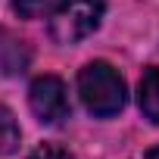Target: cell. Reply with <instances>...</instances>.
<instances>
[{
  "label": "cell",
  "instance_id": "8992f818",
  "mask_svg": "<svg viewBox=\"0 0 159 159\" xmlns=\"http://www.w3.org/2000/svg\"><path fill=\"white\" fill-rule=\"evenodd\" d=\"M19 140H22V131H19L16 116H13L7 106H0V156L16 153V150H19Z\"/></svg>",
  "mask_w": 159,
  "mask_h": 159
},
{
  "label": "cell",
  "instance_id": "6da1fadb",
  "mask_svg": "<svg viewBox=\"0 0 159 159\" xmlns=\"http://www.w3.org/2000/svg\"><path fill=\"white\" fill-rule=\"evenodd\" d=\"M78 97H81L84 109L97 119L119 116L125 109L128 91H125V78L103 59L88 62L78 72Z\"/></svg>",
  "mask_w": 159,
  "mask_h": 159
},
{
  "label": "cell",
  "instance_id": "52a82bcc",
  "mask_svg": "<svg viewBox=\"0 0 159 159\" xmlns=\"http://www.w3.org/2000/svg\"><path fill=\"white\" fill-rule=\"evenodd\" d=\"M53 0H13V13L22 19H47Z\"/></svg>",
  "mask_w": 159,
  "mask_h": 159
},
{
  "label": "cell",
  "instance_id": "9c48e42d",
  "mask_svg": "<svg viewBox=\"0 0 159 159\" xmlns=\"http://www.w3.org/2000/svg\"><path fill=\"white\" fill-rule=\"evenodd\" d=\"M147 159H159V147H153V150H147Z\"/></svg>",
  "mask_w": 159,
  "mask_h": 159
},
{
  "label": "cell",
  "instance_id": "ba28073f",
  "mask_svg": "<svg viewBox=\"0 0 159 159\" xmlns=\"http://www.w3.org/2000/svg\"><path fill=\"white\" fill-rule=\"evenodd\" d=\"M28 159H75L66 147H56V143H41Z\"/></svg>",
  "mask_w": 159,
  "mask_h": 159
},
{
  "label": "cell",
  "instance_id": "5b68a950",
  "mask_svg": "<svg viewBox=\"0 0 159 159\" xmlns=\"http://www.w3.org/2000/svg\"><path fill=\"white\" fill-rule=\"evenodd\" d=\"M137 106H140V112H143L150 122L159 125V69H156V66L143 69V75H140V84H137Z\"/></svg>",
  "mask_w": 159,
  "mask_h": 159
},
{
  "label": "cell",
  "instance_id": "3957f363",
  "mask_svg": "<svg viewBox=\"0 0 159 159\" xmlns=\"http://www.w3.org/2000/svg\"><path fill=\"white\" fill-rule=\"evenodd\" d=\"M28 106L41 125H59L62 119H69L72 106H69V94H66L62 78H56V75L34 78L28 88Z\"/></svg>",
  "mask_w": 159,
  "mask_h": 159
},
{
  "label": "cell",
  "instance_id": "7a4b0ae2",
  "mask_svg": "<svg viewBox=\"0 0 159 159\" xmlns=\"http://www.w3.org/2000/svg\"><path fill=\"white\" fill-rule=\"evenodd\" d=\"M103 0H53L50 10V34L56 44H78L91 38L103 22Z\"/></svg>",
  "mask_w": 159,
  "mask_h": 159
},
{
  "label": "cell",
  "instance_id": "277c9868",
  "mask_svg": "<svg viewBox=\"0 0 159 159\" xmlns=\"http://www.w3.org/2000/svg\"><path fill=\"white\" fill-rule=\"evenodd\" d=\"M31 62V50L22 38L0 28V75H22Z\"/></svg>",
  "mask_w": 159,
  "mask_h": 159
}]
</instances>
